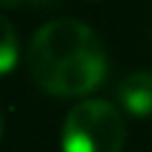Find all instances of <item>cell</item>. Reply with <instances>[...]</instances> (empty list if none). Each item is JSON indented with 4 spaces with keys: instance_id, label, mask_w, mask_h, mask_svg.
<instances>
[{
    "instance_id": "cell-5",
    "label": "cell",
    "mask_w": 152,
    "mask_h": 152,
    "mask_svg": "<svg viewBox=\"0 0 152 152\" xmlns=\"http://www.w3.org/2000/svg\"><path fill=\"white\" fill-rule=\"evenodd\" d=\"M0 134H3V112H0Z\"/></svg>"
},
{
    "instance_id": "cell-4",
    "label": "cell",
    "mask_w": 152,
    "mask_h": 152,
    "mask_svg": "<svg viewBox=\"0 0 152 152\" xmlns=\"http://www.w3.org/2000/svg\"><path fill=\"white\" fill-rule=\"evenodd\" d=\"M18 61V36L13 23L0 13V76L15 66Z\"/></svg>"
},
{
    "instance_id": "cell-1",
    "label": "cell",
    "mask_w": 152,
    "mask_h": 152,
    "mask_svg": "<svg viewBox=\"0 0 152 152\" xmlns=\"http://www.w3.org/2000/svg\"><path fill=\"white\" fill-rule=\"evenodd\" d=\"M28 69L43 91L53 96H84L102 86L107 51L86 23L56 18L33 36Z\"/></svg>"
},
{
    "instance_id": "cell-3",
    "label": "cell",
    "mask_w": 152,
    "mask_h": 152,
    "mask_svg": "<svg viewBox=\"0 0 152 152\" xmlns=\"http://www.w3.org/2000/svg\"><path fill=\"white\" fill-rule=\"evenodd\" d=\"M122 107L134 117H150L152 114V71H134L124 76L117 89Z\"/></svg>"
},
{
    "instance_id": "cell-2",
    "label": "cell",
    "mask_w": 152,
    "mask_h": 152,
    "mask_svg": "<svg viewBox=\"0 0 152 152\" xmlns=\"http://www.w3.org/2000/svg\"><path fill=\"white\" fill-rule=\"evenodd\" d=\"M127 140L124 117L104 99L79 102L61 129L64 152H122Z\"/></svg>"
}]
</instances>
